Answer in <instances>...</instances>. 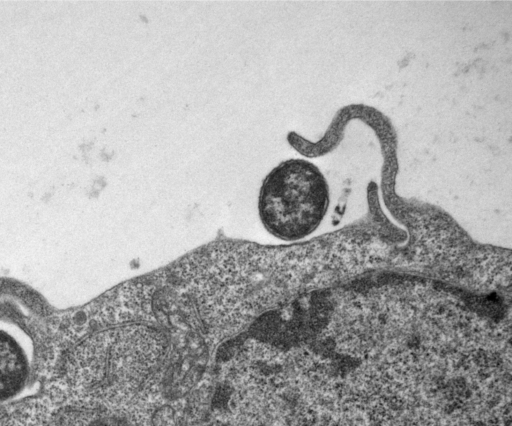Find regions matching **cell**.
I'll use <instances>...</instances> for the list:
<instances>
[{"instance_id": "6da1fadb", "label": "cell", "mask_w": 512, "mask_h": 426, "mask_svg": "<svg viewBox=\"0 0 512 426\" xmlns=\"http://www.w3.org/2000/svg\"><path fill=\"white\" fill-rule=\"evenodd\" d=\"M329 205V185L319 167L306 159L290 158L263 178L257 208L269 234L295 242L318 229Z\"/></svg>"}, {"instance_id": "7a4b0ae2", "label": "cell", "mask_w": 512, "mask_h": 426, "mask_svg": "<svg viewBox=\"0 0 512 426\" xmlns=\"http://www.w3.org/2000/svg\"><path fill=\"white\" fill-rule=\"evenodd\" d=\"M30 375L26 349L11 333L0 328V402L22 391Z\"/></svg>"}]
</instances>
